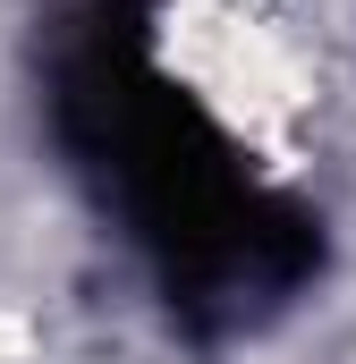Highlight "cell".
<instances>
[{"label":"cell","instance_id":"1","mask_svg":"<svg viewBox=\"0 0 356 364\" xmlns=\"http://www.w3.org/2000/svg\"><path fill=\"white\" fill-rule=\"evenodd\" d=\"M162 68L195 93V110H212L238 144H263V153H280L323 102L314 93V51L263 0H170Z\"/></svg>","mask_w":356,"mask_h":364}]
</instances>
